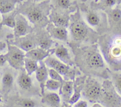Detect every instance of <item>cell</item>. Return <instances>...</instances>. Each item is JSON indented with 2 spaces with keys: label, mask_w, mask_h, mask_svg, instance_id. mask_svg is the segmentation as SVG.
I'll return each mask as SVG.
<instances>
[{
  "label": "cell",
  "mask_w": 121,
  "mask_h": 107,
  "mask_svg": "<svg viewBox=\"0 0 121 107\" xmlns=\"http://www.w3.org/2000/svg\"><path fill=\"white\" fill-rule=\"evenodd\" d=\"M75 62L85 74L108 79L109 75L105 61L98 44H91L83 47L73 46Z\"/></svg>",
  "instance_id": "obj_1"
},
{
  "label": "cell",
  "mask_w": 121,
  "mask_h": 107,
  "mask_svg": "<svg viewBox=\"0 0 121 107\" xmlns=\"http://www.w3.org/2000/svg\"><path fill=\"white\" fill-rule=\"evenodd\" d=\"M105 61L113 71H121V34H105L98 38Z\"/></svg>",
  "instance_id": "obj_2"
},
{
  "label": "cell",
  "mask_w": 121,
  "mask_h": 107,
  "mask_svg": "<svg viewBox=\"0 0 121 107\" xmlns=\"http://www.w3.org/2000/svg\"><path fill=\"white\" fill-rule=\"evenodd\" d=\"M52 6L50 0L40 2L27 1L18 8L17 12L24 15L35 27H46L49 23L48 15Z\"/></svg>",
  "instance_id": "obj_3"
},
{
  "label": "cell",
  "mask_w": 121,
  "mask_h": 107,
  "mask_svg": "<svg viewBox=\"0 0 121 107\" xmlns=\"http://www.w3.org/2000/svg\"><path fill=\"white\" fill-rule=\"evenodd\" d=\"M70 33L72 39L76 42H83L92 41L91 39L93 33L91 31L93 29H90L89 26L86 24L82 18L80 8L77 7L74 14L70 15L69 23Z\"/></svg>",
  "instance_id": "obj_4"
},
{
  "label": "cell",
  "mask_w": 121,
  "mask_h": 107,
  "mask_svg": "<svg viewBox=\"0 0 121 107\" xmlns=\"http://www.w3.org/2000/svg\"><path fill=\"white\" fill-rule=\"evenodd\" d=\"M101 96L98 103L104 107H121V96L112 81L106 79L102 83Z\"/></svg>",
  "instance_id": "obj_5"
},
{
  "label": "cell",
  "mask_w": 121,
  "mask_h": 107,
  "mask_svg": "<svg viewBox=\"0 0 121 107\" xmlns=\"http://www.w3.org/2000/svg\"><path fill=\"white\" fill-rule=\"evenodd\" d=\"M102 90V85L96 79L89 76L86 78L82 95L91 102H99Z\"/></svg>",
  "instance_id": "obj_6"
},
{
  "label": "cell",
  "mask_w": 121,
  "mask_h": 107,
  "mask_svg": "<svg viewBox=\"0 0 121 107\" xmlns=\"http://www.w3.org/2000/svg\"><path fill=\"white\" fill-rule=\"evenodd\" d=\"M44 62L47 67L54 69L61 76H65V80H74L75 70L72 69L70 66L61 62L59 59L50 55L45 59Z\"/></svg>",
  "instance_id": "obj_7"
},
{
  "label": "cell",
  "mask_w": 121,
  "mask_h": 107,
  "mask_svg": "<svg viewBox=\"0 0 121 107\" xmlns=\"http://www.w3.org/2000/svg\"><path fill=\"white\" fill-rule=\"evenodd\" d=\"M8 52L6 54L7 62L9 65L15 69L21 70L24 67L26 53L17 46L8 43Z\"/></svg>",
  "instance_id": "obj_8"
},
{
  "label": "cell",
  "mask_w": 121,
  "mask_h": 107,
  "mask_svg": "<svg viewBox=\"0 0 121 107\" xmlns=\"http://www.w3.org/2000/svg\"><path fill=\"white\" fill-rule=\"evenodd\" d=\"M112 33L121 34V4L115 7L104 11Z\"/></svg>",
  "instance_id": "obj_9"
},
{
  "label": "cell",
  "mask_w": 121,
  "mask_h": 107,
  "mask_svg": "<svg viewBox=\"0 0 121 107\" xmlns=\"http://www.w3.org/2000/svg\"><path fill=\"white\" fill-rule=\"evenodd\" d=\"M70 15L69 12L59 10L52 7L48 20L54 25L67 28L69 25Z\"/></svg>",
  "instance_id": "obj_10"
},
{
  "label": "cell",
  "mask_w": 121,
  "mask_h": 107,
  "mask_svg": "<svg viewBox=\"0 0 121 107\" xmlns=\"http://www.w3.org/2000/svg\"><path fill=\"white\" fill-rule=\"evenodd\" d=\"M33 31L28 24L27 18L22 14L18 12L15 16L14 34L15 38H20L30 34Z\"/></svg>",
  "instance_id": "obj_11"
},
{
  "label": "cell",
  "mask_w": 121,
  "mask_h": 107,
  "mask_svg": "<svg viewBox=\"0 0 121 107\" xmlns=\"http://www.w3.org/2000/svg\"><path fill=\"white\" fill-rule=\"evenodd\" d=\"M82 10L85 11V19L89 27L95 29L102 27V22H104V20L105 18L104 14L100 12L99 11L94 10L91 8H82Z\"/></svg>",
  "instance_id": "obj_12"
},
{
  "label": "cell",
  "mask_w": 121,
  "mask_h": 107,
  "mask_svg": "<svg viewBox=\"0 0 121 107\" xmlns=\"http://www.w3.org/2000/svg\"><path fill=\"white\" fill-rule=\"evenodd\" d=\"M46 30L51 37L64 42H66L68 40V31L67 28L57 27L49 22L46 26Z\"/></svg>",
  "instance_id": "obj_13"
},
{
  "label": "cell",
  "mask_w": 121,
  "mask_h": 107,
  "mask_svg": "<svg viewBox=\"0 0 121 107\" xmlns=\"http://www.w3.org/2000/svg\"><path fill=\"white\" fill-rule=\"evenodd\" d=\"M28 35L22 37L16 38L15 41H13V44H11L17 46L26 52L34 49L37 45L35 39L33 36Z\"/></svg>",
  "instance_id": "obj_14"
},
{
  "label": "cell",
  "mask_w": 121,
  "mask_h": 107,
  "mask_svg": "<svg viewBox=\"0 0 121 107\" xmlns=\"http://www.w3.org/2000/svg\"><path fill=\"white\" fill-rule=\"evenodd\" d=\"M54 48L46 50L39 47H35L34 49L26 52V57L35 60L37 62H40L44 60L47 56L51 55L52 52L54 53Z\"/></svg>",
  "instance_id": "obj_15"
},
{
  "label": "cell",
  "mask_w": 121,
  "mask_h": 107,
  "mask_svg": "<svg viewBox=\"0 0 121 107\" xmlns=\"http://www.w3.org/2000/svg\"><path fill=\"white\" fill-rule=\"evenodd\" d=\"M35 77L39 83L41 88L42 95L44 94L45 85L47 80L48 79V73L47 66L43 61H40L39 64V67L35 71Z\"/></svg>",
  "instance_id": "obj_16"
},
{
  "label": "cell",
  "mask_w": 121,
  "mask_h": 107,
  "mask_svg": "<svg viewBox=\"0 0 121 107\" xmlns=\"http://www.w3.org/2000/svg\"><path fill=\"white\" fill-rule=\"evenodd\" d=\"M86 76H82L79 77L74 80V91H73V94L72 95V97L68 101L69 103L71 105H73L78 102L80 99L82 95V91L83 88L84 86L85 79H86Z\"/></svg>",
  "instance_id": "obj_17"
},
{
  "label": "cell",
  "mask_w": 121,
  "mask_h": 107,
  "mask_svg": "<svg viewBox=\"0 0 121 107\" xmlns=\"http://www.w3.org/2000/svg\"><path fill=\"white\" fill-rule=\"evenodd\" d=\"M54 53L57 58L59 59L61 62L70 66H72L74 64V62L69 53V51L63 45L58 46L54 48Z\"/></svg>",
  "instance_id": "obj_18"
},
{
  "label": "cell",
  "mask_w": 121,
  "mask_h": 107,
  "mask_svg": "<svg viewBox=\"0 0 121 107\" xmlns=\"http://www.w3.org/2000/svg\"><path fill=\"white\" fill-rule=\"evenodd\" d=\"M17 83L19 87L24 91L31 90L33 86V79L25 69H21L17 78Z\"/></svg>",
  "instance_id": "obj_19"
},
{
  "label": "cell",
  "mask_w": 121,
  "mask_h": 107,
  "mask_svg": "<svg viewBox=\"0 0 121 107\" xmlns=\"http://www.w3.org/2000/svg\"><path fill=\"white\" fill-rule=\"evenodd\" d=\"M59 89V93L62 96L64 102H68L73 94L74 82L71 80L64 79V81L61 82Z\"/></svg>",
  "instance_id": "obj_20"
},
{
  "label": "cell",
  "mask_w": 121,
  "mask_h": 107,
  "mask_svg": "<svg viewBox=\"0 0 121 107\" xmlns=\"http://www.w3.org/2000/svg\"><path fill=\"white\" fill-rule=\"evenodd\" d=\"M119 4H121V0H99L98 2H91V8L94 10L105 11Z\"/></svg>",
  "instance_id": "obj_21"
},
{
  "label": "cell",
  "mask_w": 121,
  "mask_h": 107,
  "mask_svg": "<svg viewBox=\"0 0 121 107\" xmlns=\"http://www.w3.org/2000/svg\"><path fill=\"white\" fill-rule=\"evenodd\" d=\"M35 39L36 44L38 45V47L46 49V50L50 49L53 44L52 37L47 32V31L46 33L42 32L41 34H40V35Z\"/></svg>",
  "instance_id": "obj_22"
},
{
  "label": "cell",
  "mask_w": 121,
  "mask_h": 107,
  "mask_svg": "<svg viewBox=\"0 0 121 107\" xmlns=\"http://www.w3.org/2000/svg\"><path fill=\"white\" fill-rule=\"evenodd\" d=\"M60 98L57 94L49 92L43 95L41 102L50 107H60Z\"/></svg>",
  "instance_id": "obj_23"
},
{
  "label": "cell",
  "mask_w": 121,
  "mask_h": 107,
  "mask_svg": "<svg viewBox=\"0 0 121 107\" xmlns=\"http://www.w3.org/2000/svg\"><path fill=\"white\" fill-rule=\"evenodd\" d=\"M14 76L11 72L6 71L4 74L1 80L2 92L6 93L10 90L14 83Z\"/></svg>",
  "instance_id": "obj_24"
},
{
  "label": "cell",
  "mask_w": 121,
  "mask_h": 107,
  "mask_svg": "<svg viewBox=\"0 0 121 107\" xmlns=\"http://www.w3.org/2000/svg\"><path fill=\"white\" fill-rule=\"evenodd\" d=\"M17 13V11L14 10L11 12L2 14V18L1 20V23L2 25L14 28L15 24V16Z\"/></svg>",
  "instance_id": "obj_25"
},
{
  "label": "cell",
  "mask_w": 121,
  "mask_h": 107,
  "mask_svg": "<svg viewBox=\"0 0 121 107\" xmlns=\"http://www.w3.org/2000/svg\"><path fill=\"white\" fill-rule=\"evenodd\" d=\"M51 5L59 10L69 12V10H72V2L71 0H53Z\"/></svg>",
  "instance_id": "obj_26"
},
{
  "label": "cell",
  "mask_w": 121,
  "mask_h": 107,
  "mask_svg": "<svg viewBox=\"0 0 121 107\" xmlns=\"http://www.w3.org/2000/svg\"><path fill=\"white\" fill-rule=\"evenodd\" d=\"M109 74L112 78V82L116 90L121 96V71L109 70Z\"/></svg>",
  "instance_id": "obj_27"
},
{
  "label": "cell",
  "mask_w": 121,
  "mask_h": 107,
  "mask_svg": "<svg viewBox=\"0 0 121 107\" xmlns=\"http://www.w3.org/2000/svg\"><path fill=\"white\" fill-rule=\"evenodd\" d=\"M24 69L26 72L29 75H31L39 67V63L37 61L33 60L32 59L26 57L24 59Z\"/></svg>",
  "instance_id": "obj_28"
},
{
  "label": "cell",
  "mask_w": 121,
  "mask_h": 107,
  "mask_svg": "<svg viewBox=\"0 0 121 107\" xmlns=\"http://www.w3.org/2000/svg\"><path fill=\"white\" fill-rule=\"evenodd\" d=\"M61 82L60 81H56V80L52 79H47L45 85V88L50 91H57L59 90L61 86Z\"/></svg>",
  "instance_id": "obj_29"
},
{
  "label": "cell",
  "mask_w": 121,
  "mask_h": 107,
  "mask_svg": "<svg viewBox=\"0 0 121 107\" xmlns=\"http://www.w3.org/2000/svg\"><path fill=\"white\" fill-rule=\"evenodd\" d=\"M48 76L50 77V79L56 80V81H60L61 82H62L64 81L63 76L58 72H57L56 71L52 69V68H50L49 69H48Z\"/></svg>",
  "instance_id": "obj_30"
},
{
  "label": "cell",
  "mask_w": 121,
  "mask_h": 107,
  "mask_svg": "<svg viewBox=\"0 0 121 107\" xmlns=\"http://www.w3.org/2000/svg\"><path fill=\"white\" fill-rule=\"evenodd\" d=\"M19 104L21 107H35L36 103L33 99L28 98L22 99L19 102Z\"/></svg>",
  "instance_id": "obj_31"
},
{
  "label": "cell",
  "mask_w": 121,
  "mask_h": 107,
  "mask_svg": "<svg viewBox=\"0 0 121 107\" xmlns=\"http://www.w3.org/2000/svg\"><path fill=\"white\" fill-rule=\"evenodd\" d=\"M73 107H87V102L84 100H80L74 103Z\"/></svg>",
  "instance_id": "obj_32"
},
{
  "label": "cell",
  "mask_w": 121,
  "mask_h": 107,
  "mask_svg": "<svg viewBox=\"0 0 121 107\" xmlns=\"http://www.w3.org/2000/svg\"><path fill=\"white\" fill-rule=\"evenodd\" d=\"M7 62V56L5 54H0V67H2Z\"/></svg>",
  "instance_id": "obj_33"
},
{
  "label": "cell",
  "mask_w": 121,
  "mask_h": 107,
  "mask_svg": "<svg viewBox=\"0 0 121 107\" xmlns=\"http://www.w3.org/2000/svg\"><path fill=\"white\" fill-rule=\"evenodd\" d=\"M6 47H7V44L5 42L0 41V53L6 48Z\"/></svg>",
  "instance_id": "obj_34"
},
{
  "label": "cell",
  "mask_w": 121,
  "mask_h": 107,
  "mask_svg": "<svg viewBox=\"0 0 121 107\" xmlns=\"http://www.w3.org/2000/svg\"><path fill=\"white\" fill-rule=\"evenodd\" d=\"M60 107H73L72 105L70 104L68 102H64Z\"/></svg>",
  "instance_id": "obj_35"
},
{
  "label": "cell",
  "mask_w": 121,
  "mask_h": 107,
  "mask_svg": "<svg viewBox=\"0 0 121 107\" xmlns=\"http://www.w3.org/2000/svg\"><path fill=\"white\" fill-rule=\"evenodd\" d=\"M92 107H103L100 103H98V102H96L95 104H93V105L92 106Z\"/></svg>",
  "instance_id": "obj_36"
},
{
  "label": "cell",
  "mask_w": 121,
  "mask_h": 107,
  "mask_svg": "<svg viewBox=\"0 0 121 107\" xmlns=\"http://www.w3.org/2000/svg\"><path fill=\"white\" fill-rule=\"evenodd\" d=\"M5 1L6 0H0V8L2 7V5L4 4V3L5 2Z\"/></svg>",
  "instance_id": "obj_37"
},
{
  "label": "cell",
  "mask_w": 121,
  "mask_h": 107,
  "mask_svg": "<svg viewBox=\"0 0 121 107\" xmlns=\"http://www.w3.org/2000/svg\"><path fill=\"white\" fill-rule=\"evenodd\" d=\"M2 27V23H1V20H0V31H1Z\"/></svg>",
  "instance_id": "obj_38"
},
{
  "label": "cell",
  "mask_w": 121,
  "mask_h": 107,
  "mask_svg": "<svg viewBox=\"0 0 121 107\" xmlns=\"http://www.w3.org/2000/svg\"><path fill=\"white\" fill-rule=\"evenodd\" d=\"M33 1H34V2H40V1H45V0H33Z\"/></svg>",
  "instance_id": "obj_39"
},
{
  "label": "cell",
  "mask_w": 121,
  "mask_h": 107,
  "mask_svg": "<svg viewBox=\"0 0 121 107\" xmlns=\"http://www.w3.org/2000/svg\"><path fill=\"white\" fill-rule=\"evenodd\" d=\"M2 101V96H1V95H0V103H1Z\"/></svg>",
  "instance_id": "obj_40"
},
{
  "label": "cell",
  "mask_w": 121,
  "mask_h": 107,
  "mask_svg": "<svg viewBox=\"0 0 121 107\" xmlns=\"http://www.w3.org/2000/svg\"><path fill=\"white\" fill-rule=\"evenodd\" d=\"M87 0H81V1H82L83 2H86V1H87Z\"/></svg>",
  "instance_id": "obj_41"
},
{
  "label": "cell",
  "mask_w": 121,
  "mask_h": 107,
  "mask_svg": "<svg viewBox=\"0 0 121 107\" xmlns=\"http://www.w3.org/2000/svg\"><path fill=\"white\" fill-rule=\"evenodd\" d=\"M98 1H99V0H95V2H98Z\"/></svg>",
  "instance_id": "obj_42"
},
{
  "label": "cell",
  "mask_w": 121,
  "mask_h": 107,
  "mask_svg": "<svg viewBox=\"0 0 121 107\" xmlns=\"http://www.w3.org/2000/svg\"><path fill=\"white\" fill-rule=\"evenodd\" d=\"M0 91H1V87H0Z\"/></svg>",
  "instance_id": "obj_43"
},
{
  "label": "cell",
  "mask_w": 121,
  "mask_h": 107,
  "mask_svg": "<svg viewBox=\"0 0 121 107\" xmlns=\"http://www.w3.org/2000/svg\"></svg>",
  "instance_id": "obj_44"
}]
</instances>
